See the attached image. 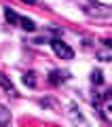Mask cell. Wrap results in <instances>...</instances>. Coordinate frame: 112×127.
Listing matches in <instances>:
<instances>
[{"label":"cell","mask_w":112,"mask_h":127,"mask_svg":"<svg viewBox=\"0 0 112 127\" xmlns=\"http://www.w3.org/2000/svg\"><path fill=\"white\" fill-rule=\"evenodd\" d=\"M4 17L9 23H19V15L15 13L13 9H9V6H4Z\"/></svg>","instance_id":"5"},{"label":"cell","mask_w":112,"mask_h":127,"mask_svg":"<svg viewBox=\"0 0 112 127\" xmlns=\"http://www.w3.org/2000/svg\"><path fill=\"white\" fill-rule=\"evenodd\" d=\"M110 49H106V51H97V57L102 59V62H108V59H110Z\"/></svg>","instance_id":"10"},{"label":"cell","mask_w":112,"mask_h":127,"mask_svg":"<svg viewBox=\"0 0 112 127\" xmlns=\"http://www.w3.org/2000/svg\"><path fill=\"white\" fill-rule=\"evenodd\" d=\"M23 83L30 87H36V78H34V72H26L23 74Z\"/></svg>","instance_id":"8"},{"label":"cell","mask_w":112,"mask_h":127,"mask_svg":"<svg viewBox=\"0 0 112 127\" xmlns=\"http://www.w3.org/2000/svg\"><path fill=\"white\" fill-rule=\"evenodd\" d=\"M91 83H95V85H102V83H104V76H102L99 70H95V72L91 74Z\"/></svg>","instance_id":"9"},{"label":"cell","mask_w":112,"mask_h":127,"mask_svg":"<svg viewBox=\"0 0 112 127\" xmlns=\"http://www.w3.org/2000/svg\"><path fill=\"white\" fill-rule=\"evenodd\" d=\"M63 78H66V76H63V74L59 72V70H53V72L49 74V83H53V85H59V83H61Z\"/></svg>","instance_id":"6"},{"label":"cell","mask_w":112,"mask_h":127,"mask_svg":"<svg viewBox=\"0 0 112 127\" xmlns=\"http://www.w3.org/2000/svg\"><path fill=\"white\" fill-rule=\"evenodd\" d=\"M0 87H2V89H4L9 95H17V89L13 87V83H11L9 78H6L4 74H2V72H0Z\"/></svg>","instance_id":"3"},{"label":"cell","mask_w":112,"mask_h":127,"mask_svg":"<svg viewBox=\"0 0 112 127\" xmlns=\"http://www.w3.org/2000/svg\"><path fill=\"white\" fill-rule=\"evenodd\" d=\"M78 9L91 19H108L112 15V9L104 2H97V0H76Z\"/></svg>","instance_id":"1"},{"label":"cell","mask_w":112,"mask_h":127,"mask_svg":"<svg viewBox=\"0 0 112 127\" xmlns=\"http://www.w3.org/2000/svg\"><path fill=\"white\" fill-rule=\"evenodd\" d=\"M19 23H21V28L23 30H28V32H32L34 30V21H32V19H28V17H19Z\"/></svg>","instance_id":"7"},{"label":"cell","mask_w":112,"mask_h":127,"mask_svg":"<svg viewBox=\"0 0 112 127\" xmlns=\"http://www.w3.org/2000/svg\"><path fill=\"white\" fill-rule=\"evenodd\" d=\"M51 49H53V53L57 55L59 59H72V57H74V51H72V47H68L66 42L59 40V38L51 40Z\"/></svg>","instance_id":"2"},{"label":"cell","mask_w":112,"mask_h":127,"mask_svg":"<svg viewBox=\"0 0 112 127\" xmlns=\"http://www.w3.org/2000/svg\"><path fill=\"white\" fill-rule=\"evenodd\" d=\"M11 123V110L0 104V127H6Z\"/></svg>","instance_id":"4"},{"label":"cell","mask_w":112,"mask_h":127,"mask_svg":"<svg viewBox=\"0 0 112 127\" xmlns=\"http://www.w3.org/2000/svg\"><path fill=\"white\" fill-rule=\"evenodd\" d=\"M21 2H28V4H36V0H21Z\"/></svg>","instance_id":"11"}]
</instances>
